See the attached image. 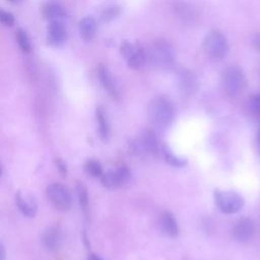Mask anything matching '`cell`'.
Returning a JSON list of instances; mask_svg holds the SVG:
<instances>
[{"mask_svg":"<svg viewBox=\"0 0 260 260\" xmlns=\"http://www.w3.org/2000/svg\"><path fill=\"white\" fill-rule=\"evenodd\" d=\"M147 58L155 67L162 70H169L175 65V50L169 42L165 40H156L150 45L147 51Z\"/></svg>","mask_w":260,"mask_h":260,"instance_id":"6da1fadb","label":"cell"},{"mask_svg":"<svg viewBox=\"0 0 260 260\" xmlns=\"http://www.w3.org/2000/svg\"><path fill=\"white\" fill-rule=\"evenodd\" d=\"M148 115L153 125L158 128H166L172 124L175 118V108L170 100L158 96L151 101Z\"/></svg>","mask_w":260,"mask_h":260,"instance_id":"7a4b0ae2","label":"cell"},{"mask_svg":"<svg viewBox=\"0 0 260 260\" xmlns=\"http://www.w3.org/2000/svg\"><path fill=\"white\" fill-rule=\"evenodd\" d=\"M203 49L209 59L220 61L224 59L229 53V43L222 32L212 30L204 38Z\"/></svg>","mask_w":260,"mask_h":260,"instance_id":"3957f363","label":"cell"},{"mask_svg":"<svg viewBox=\"0 0 260 260\" xmlns=\"http://www.w3.org/2000/svg\"><path fill=\"white\" fill-rule=\"evenodd\" d=\"M222 84L229 95H239L246 86V76L244 71L238 66H230L225 68L222 72Z\"/></svg>","mask_w":260,"mask_h":260,"instance_id":"277c9868","label":"cell"},{"mask_svg":"<svg viewBox=\"0 0 260 260\" xmlns=\"http://www.w3.org/2000/svg\"><path fill=\"white\" fill-rule=\"evenodd\" d=\"M214 201L217 207L223 213H236L244 206V198L234 191L216 190L214 192Z\"/></svg>","mask_w":260,"mask_h":260,"instance_id":"5b68a950","label":"cell"},{"mask_svg":"<svg viewBox=\"0 0 260 260\" xmlns=\"http://www.w3.org/2000/svg\"><path fill=\"white\" fill-rule=\"evenodd\" d=\"M120 52L128 66L132 69H139L147 58V52H145L144 48L139 43L124 41L120 46Z\"/></svg>","mask_w":260,"mask_h":260,"instance_id":"8992f818","label":"cell"},{"mask_svg":"<svg viewBox=\"0 0 260 260\" xmlns=\"http://www.w3.org/2000/svg\"><path fill=\"white\" fill-rule=\"evenodd\" d=\"M134 151L141 156H156L161 153V146L154 133L145 130L134 143Z\"/></svg>","mask_w":260,"mask_h":260,"instance_id":"52a82bcc","label":"cell"},{"mask_svg":"<svg viewBox=\"0 0 260 260\" xmlns=\"http://www.w3.org/2000/svg\"><path fill=\"white\" fill-rule=\"evenodd\" d=\"M47 196L51 203L61 211L70 208L72 197L69 190L60 183H52L47 187Z\"/></svg>","mask_w":260,"mask_h":260,"instance_id":"ba28073f","label":"cell"},{"mask_svg":"<svg viewBox=\"0 0 260 260\" xmlns=\"http://www.w3.org/2000/svg\"><path fill=\"white\" fill-rule=\"evenodd\" d=\"M177 87L180 94L185 99L192 98L198 90L199 81L194 72L188 69H182L178 72L177 78Z\"/></svg>","mask_w":260,"mask_h":260,"instance_id":"9c48e42d","label":"cell"},{"mask_svg":"<svg viewBox=\"0 0 260 260\" xmlns=\"http://www.w3.org/2000/svg\"><path fill=\"white\" fill-rule=\"evenodd\" d=\"M129 178V169L126 166H119L115 170L104 173L101 177V182L108 189H116L124 185Z\"/></svg>","mask_w":260,"mask_h":260,"instance_id":"30bf717a","label":"cell"},{"mask_svg":"<svg viewBox=\"0 0 260 260\" xmlns=\"http://www.w3.org/2000/svg\"><path fill=\"white\" fill-rule=\"evenodd\" d=\"M68 35L65 26L61 22V20L50 21L47 27V44L51 47L58 48L63 46L67 41Z\"/></svg>","mask_w":260,"mask_h":260,"instance_id":"8fae6325","label":"cell"},{"mask_svg":"<svg viewBox=\"0 0 260 260\" xmlns=\"http://www.w3.org/2000/svg\"><path fill=\"white\" fill-rule=\"evenodd\" d=\"M98 76L101 84L107 90V92L116 101L120 100V90L118 84L113 77L110 70L104 64L99 65L98 67Z\"/></svg>","mask_w":260,"mask_h":260,"instance_id":"7c38bea8","label":"cell"},{"mask_svg":"<svg viewBox=\"0 0 260 260\" xmlns=\"http://www.w3.org/2000/svg\"><path fill=\"white\" fill-rule=\"evenodd\" d=\"M15 204L20 212L28 217H34L38 211V203L36 199L27 192L17 191L14 196Z\"/></svg>","mask_w":260,"mask_h":260,"instance_id":"4fadbf2b","label":"cell"},{"mask_svg":"<svg viewBox=\"0 0 260 260\" xmlns=\"http://www.w3.org/2000/svg\"><path fill=\"white\" fill-rule=\"evenodd\" d=\"M233 234L235 239L240 243H247L249 242L254 234H255V226L253 221L250 218L244 217L241 218L234 226Z\"/></svg>","mask_w":260,"mask_h":260,"instance_id":"5bb4252c","label":"cell"},{"mask_svg":"<svg viewBox=\"0 0 260 260\" xmlns=\"http://www.w3.org/2000/svg\"><path fill=\"white\" fill-rule=\"evenodd\" d=\"M41 12H42L43 16L46 19H48L49 21L61 20L66 15V11H65L64 7L57 2L45 3L41 8Z\"/></svg>","mask_w":260,"mask_h":260,"instance_id":"9a60e30c","label":"cell"},{"mask_svg":"<svg viewBox=\"0 0 260 260\" xmlns=\"http://www.w3.org/2000/svg\"><path fill=\"white\" fill-rule=\"evenodd\" d=\"M78 31L80 38L84 42H90L96 32V22L90 16H85L78 23Z\"/></svg>","mask_w":260,"mask_h":260,"instance_id":"2e32d148","label":"cell"},{"mask_svg":"<svg viewBox=\"0 0 260 260\" xmlns=\"http://www.w3.org/2000/svg\"><path fill=\"white\" fill-rule=\"evenodd\" d=\"M43 242L49 250H56L62 242V232L58 226L49 228L43 236Z\"/></svg>","mask_w":260,"mask_h":260,"instance_id":"e0dca14e","label":"cell"},{"mask_svg":"<svg viewBox=\"0 0 260 260\" xmlns=\"http://www.w3.org/2000/svg\"><path fill=\"white\" fill-rule=\"evenodd\" d=\"M159 223L161 230L170 237H176L179 234V228L176 218L170 212H164L160 216Z\"/></svg>","mask_w":260,"mask_h":260,"instance_id":"ac0fdd59","label":"cell"},{"mask_svg":"<svg viewBox=\"0 0 260 260\" xmlns=\"http://www.w3.org/2000/svg\"><path fill=\"white\" fill-rule=\"evenodd\" d=\"M161 154L164 155L165 160L173 167L176 168H183L187 165V160L184 157H180L178 155H176L172 149H170L167 145H162L161 146Z\"/></svg>","mask_w":260,"mask_h":260,"instance_id":"d6986e66","label":"cell"},{"mask_svg":"<svg viewBox=\"0 0 260 260\" xmlns=\"http://www.w3.org/2000/svg\"><path fill=\"white\" fill-rule=\"evenodd\" d=\"M95 117H96V122L99 125V131H100L101 137L103 139H107L110 133V128H109V123H108L106 114L101 107H98L95 109Z\"/></svg>","mask_w":260,"mask_h":260,"instance_id":"ffe728a7","label":"cell"},{"mask_svg":"<svg viewBox=\"0 0 260 260\" xmlns=\"http://www.w3.org/2000/svg\"><path fill=\"white\" fill-rule=\"evenodd\" d=\"M15 39H16V42L18 44V47L20 48V50L23 53L28 54L31 51L30 41H29V38H28V36H27V34L25 32L24 29L18 28L16 34H15Z\"/></svg>","mask_w":260,"mask_h":260,"instance_id":"44dd1931","label":"cell"},{"mask_svg":"<svg viewBox=\"0 0 260 260\" xmlns=\"http://www.w3.org/2000/svg\"><path fill=\"white\" fill-rule=\"evenodd\" d=\"M85 172L87 175L91 176V177H102V175L104 174L103 172V168L102 165L100 164V161L95 160V159H88L84 166Z\"/></svg>","mask_w":260,"mask_h":260,"instance_id":"7402d4cb","label":"cell"},{"mask_svg":"<svg viewBox=\"0 0 260 260\" xmlns=\"http://www.w3.org/2000/svg\"><path fill=\"white\" fill-rule=\"evenodd\" d=\"M76 191H77V197H78V202L79 205L82 209H86L87 205H88V194H87V189L86 187L78 182L76 185Z\"/></svg>","mask_w":260,"mask_h":260,"instance_id":"603a6c76","label":"cell"},{"mask_svg":"<svg viewBox=\"0 0 260 260\" xmlns=\"http://www.w3.org/2000/svg\"><path fill=\"white\" fill-rule=\"evenodd\" d=\"M120 7L118 6H110V7H107L103 12H102V15H101V18L103 21L105 22H108V21H111L113 20L114 18H116L119 14H120Z\"/></svg>","mask_w":260,"mask_h":260,"instance_id":"cb8c5ba5","label":"cell"},{"mask_svg":"<svg viewBox=\"0 0 260 260\" xmlns=\"http://www.w3.org/2000/svg\"><path fill=\"white\" fill-rule=\"evenodd\" d=\"M0 20L5 26H12L14 24V21H15L14 15L11 12L5 11V10H1Z\"/></svg>","mask_w":260,"mask_h":260,"instance_id":"d4e9b609","label":"cell"},{"mask_svg":"<svg viewBox=\"0 0 260 260\" xmlns=\"http://www.w3.org/2000/svg\"><path fill=\"white\" fill-rule=\"evenodd\" d=\"M250 107L251 110L258 116H260V94L254 95L251 99V103H250Z\"/></svg>","mask_w":260,"mask_h":260,"instance_id":"484cf974","label":"cell"},{"mask_svg":"<svg viewBox=\"0 0 260 260\" xmlns=\"http://www.w3.org/2000/svg\"><path fill=\"white\" fill-rule=\"evenodd\" d=\"M55 162H56V166H57V169L59 170V172H60L63 176H66V174H67V167H66V164H65L61 158H56Z\"/></svg>","mask_w":260,"mask_h":260,"instance_id":"4316f807","label":"cell"},{"mask_svg":"<svg viewBox=\"0 0 260 260\" xmlns=\"http://www.w3.org/2000/svg\"><path fill=\"white\" fill-rule=\"evenodd\" d=\"M252 44L254 48L260 52V34H255L252 38Z\"/></svg>","mask_w":260,"mask_h":260,"instance_id":"83f0119b","label":"cell"},{"mask_svg":"<svg viewBox=\"0 0 260 260\" xmlns=\"http://www.w3.org/2000/svg\"><path fill=\"white\" fill-rule=\"evenodd\" d=\"M88 260H103V259L99 255H96V254H90L88 256Z\"/></svg>","mask_w":260,"mask_h":260,"instance_id":"f1b7e54d","label":"cell"},{"mask_svg":"<svg viewBox=\"0 0 260 260\" xmlns=\"http://www.w3.org/2000/svg\"><path fill=\"white\" fill-rule=\"evenodd\" d=\"M257 149H258V153L260 155V131H259L258 136H257Z\"/></svg>","mask_w":260,"mask_h":260,"instance_id":"f546056e","label":"cell"},{"mask_svg":"<svg viewBox=\"0 0 260 260\" xmlns=\"http://www.w3.org/2000/svg\"><path fill=\"white\" fill-rule=\"evenodd\" d=\"M5 258V252H4V247L3 245L1 244V260H4Z\"/></svg>","mask_w":260,"mask_h":260,"instance_id":"4dcf8cb0","label":"cell"},{"mask_svg":"<svg viewBox=\"0 0 260 260\" xmlns=\"http://www.w3.org/2000/svg\"><path fill=\"white\" fill-rule=\"evenodd\" d=\"M10 1H13V0H10Z\"/></svg>","mask_w":260,"mask_h":260,"instance_id":"1f68e13d","label":"cell"}]
</instances>
